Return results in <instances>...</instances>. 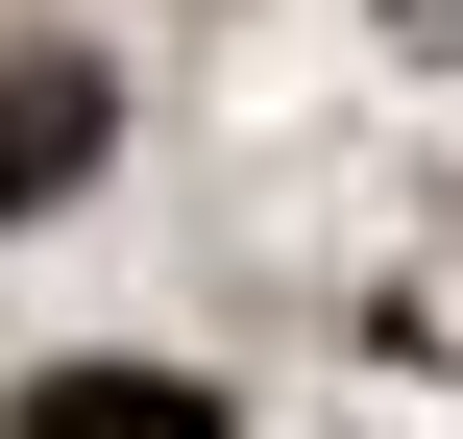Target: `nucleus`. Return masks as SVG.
Listing matches in <instances>:
<instances>
[{"mask_svg":"<svg viewBox=\"0 0 463 439\" xmlns=\"http://www.w3.org/2000/svg\"><path fill=\"white\" fill-rule=\"evenodd\" d=\"M24 439H220V415H195L171 367H49V391H24Z\"/></svg>","mask_w":463,"mask_h":439,"instance_id":"f257e3e1","label":"nucleus"},{"mask_svg":"<svg viewBox=\"0 0 463 439\" xmlns=\"http://www.w3.org/2000/svg\"><path fill=\"white\" fill-rule=\"evenodd\" d=\"M73 147H98V73H0V220H24Z\"/></svg>","mask_w":463,"mask_h":439,"instance_id":"f03ea898","label":"nucleus"}]
</instances>
